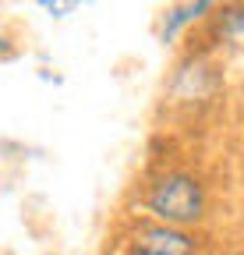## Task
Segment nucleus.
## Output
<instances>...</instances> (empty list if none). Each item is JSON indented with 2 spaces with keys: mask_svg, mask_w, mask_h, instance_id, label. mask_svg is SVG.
I'll list each match as a JSON object with an SVG mask.
<instances>
[{
  "mask_svg": "<svg viewBox=\"0 0 244 255\" xmlns=\"http://www.w3.org/2000/svg\"><path fill=\"white\" fill-rule=\"evenodd\" d=\"M205 11H212V4H184V7H173L170 14H166V25H163V39H173L177 36V28L180 25H188V21H195L198 14H205Z\"/></svg>",
  "mask_w": 244,
  "mask_h": 255,
  "instance_id": "obj_3",
  "label": "nucleus"
},
{
  "mask_svg": "<svg viewBox=\"0 0 244 255\" xmlns=\"http://www.w3.org/2000/svg\"><path fill=\"white\" fill-rule=\"evenodd\" d=\"M128 255H195V241L166 223H138L128 238Z\"/></svg>",
  "mask_w": 244,
  "mask_h": 255,
  "instance_id": "obj_2",
  "label": "nucleus"
},
{
  "mask_svg": "<svg viewBox=\"0 0 244 255\" xmlns=\"http://www.w3.org/2000/svg\"><path fill=\"white\" fill-rule=\"evenodd\" d=\"M220 32H223V39L227 43H237L244 46V7H230L220 14Z\"/></svg>",
  "mask_w": 244,
  "mask_h": 255,
  "instance_id": "obj_4",
  "label": "nucleus"
},
{
  "mask_svg": "<svg viewBox=\"0 0 244 255\" xmlns=\"http://www.w3.org/2000/svg\"><path fill=\"white\" fill-rule=\"evenodd\" d=\"M145 206L149 213H156L160 223H166V227H188V223L202 220L205 213V191L202 184L191 177V174H163L156 184L149 188V195H145Z\"/></svg>",
  "mask_w": 244,
  "mask_h": 255,
  "instance_id": "obj_1",
  "label": "nucleus"
}]
</instances>
